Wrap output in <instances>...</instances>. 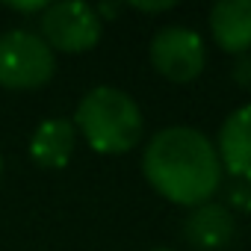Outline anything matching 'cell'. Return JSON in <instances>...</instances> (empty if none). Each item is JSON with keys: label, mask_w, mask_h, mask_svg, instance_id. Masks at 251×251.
Returning <instances> with one entry per match:
<instances>
[{"label": "cell", "mask_w": 251, "mask_h": 251, "mask_svg": "<svg viewBox=\"0 0 251 251\" xmlns=\"http://www.w3.org/2000/svg\"><path fill=\"white\" fill-rule=\"evenodd\" d=\"M210 33L227 53H245L251 48V0H222L210 9Z\"/></svg>", "instance_id": "obj_8"}, {"label": "cell", "mask_w": 251, "mask_h": 251, "mask_svg": "<svg viewBox=\"0 0 251 251\" xmlns=\"http://www.w3.org/2000/svg\"><path fill=\"white\" fill-rule=\"evenodd\" d=\"M6 9H15V12H24V15H33V12H45L48 3H6Z\"/></svg>", "instance_id": "obj_10"}, {"label": "cell", "mask_w": 251, "mask_h": 251, "mask_svg": "<svg viewBox=\"0 0 251 251\" xmlns=\"http://www.w3.org/2000/svg\"><path fill=\"white\" fill-rule=\"evenodd\" d=\"M175 3H133V9L136 12H166V9H172Z\"/></svg>", "instance_id": "obj_12"}, {"label": "cell", "mask_w": 251, "mask_h": 251, "mask_svg": "<svg viewBox=\"0 0 251 251\" xmlns=\"http://www.w3.org/2000/svg\"><path fill=\"white\" fill-rule=\"evenodd\" d=\"M100 24L103 21L92 6L74 3V0L48 3V9L39 15V30H42L45 45L62 53L92 50L100 39Z\"/></svg>", "instance_id": "obj_4"}, {"label": "cell", "mask_w": 251, "mask_h": 251, "mask_svg": "<svg viewBox=\"0 0 251 251\" xmlns=\"http://www.w3.org/2000/svg\"><path fill=\"white\" fill-rule=\"evenodd\" d=\"M74 124L68 118H48L30 139V157L42 169H62L74 154Z\"/></svg>", "instance_id": "obj_9"}, {"label": "cell", "mask_w": 251, "mask_h": 251, "mask_svg": "<svg viewBox=\"0 0 251 251\" xmlns=\"http://www.w3.org/2000/svg\"><path fill=\"white\" fill-rule=\"evenodd\" d=\"M154 251H169V248H154Z\"/></svg>", "instance_id": "obj_14"}, {"label": "cell", "mask_w": 251, "mask_h": 251, "mask_svg": "<svg viewBox=\"0 0 251 251\" xmlns=\"http://www.w3.org/2000/svg\"><path fill=\"white\" fill-rule=\"evenodd\" d=\"M233 77H236L239 83H251V59H242V62H236V68H233Z\"/></svg>", "instance_id": "obj_11"}, {"label": "cell", "mask_w": 251, "mask_h": 251, "mask_svg": "<svg viewBox=\"0 0 251 251\" xmlns=\"http://www.w3.org/2000/svg\"><path fill=\"white\" fill-rule=\"evenodd\" d=\"M142 175L151 189L172 204L201 207L222 183V163L216 145L201 130L166 127L148 142L142 154Z\"/></svg>", "instance_id": "obj_1"}, {"label": "cell", "mask_w": 251, "mask_h": 251, "mask_svg": "<svg viewBox=\"0 0 251 251\" xmlns=\"http://www.w3.org/2000/svg\"><path fill=\"white\" fill-rule=\"evenodd\" d=\"M183 233H186V242L198 251H219L225 248L233 233H236V219L233 213L225 207V204H201L189 213L186 225H183Z\"/></svg>", "instance_id": "obj_7"}, {"label": "cell", "mask_w": 251, "mask_h": 251, "mask_svg": "<svg viewBox=\"0 0 251 251\" xmlns=\"http://www.w3.org/2000/svg\"><path fill=\"white\" fill-rule=\"evenodd\" d=\"M0 177H3V154H0Z\"/></svg>", "instance_id": "obj_13"}, {"label": "cell", "mask_w": 251, "mask_h": 251, "mask_svg": "<svg viewBox=\"0 0 251 251\" xmlns=\"http://www.w3.org/2000/svg\"><path fill=\"white\" fill-rule=\"evenodd\" d=\"M151 65L172 83H192L207 65L201 36L186 27H163L151 39Z\"/></svg>", "instance_id": "obj_5"}, {"label": "cell", "mask_w": 251, "mask_h": 251, "mask_svg": "<svg viewBox=\"0 0 251 251\" xmlns=\"http://www.w3.org/2000/svg\"><path fill=\"white\" fill-rule=\"evenodd\" d=\"M56 71V56L39 33L9 30L0 36V86L3 89H42Z\"/></svg>", "instance_id": "obj_3"}, {"label": "cell", "mask_w": 251, "mask_h": 251, "mask_svg": "<svg viewBox=\"0 0 251 251\" xmlns=\"http://www.w3.org/2000/svg\"><path fill=\"white\" fill-rule=\"evenodd\" d=\"M77 127L98 154H124L142 139L139 103L115 86H95L77 106Z\"/></svg>", "instance_id": "obj_2"}, {"label": "cell", "mask_w": 251, "mask_h": 251, "mask_svg": "<svg viewBox=\"0 0 251 251\" xmlns=\"http://www.w3.org/2000/svg\"><path fill=\"white\" fill-rule=\"evenodd\" d=\"M219 163L239 180L251 183V103L233 109L219 130Z\"/></svg>", "instance_id": "obj_6"}]
</instances>
